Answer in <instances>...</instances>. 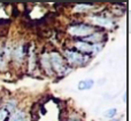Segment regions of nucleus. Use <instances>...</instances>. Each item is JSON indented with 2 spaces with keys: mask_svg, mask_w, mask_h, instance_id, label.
<instances>
[{
  "mask_svg": "<svg viewBox=\"0 0 131 121\" xmlns=\"http://www.w3.org/2000/svg\"><path fill=\"white\" fill-rule=\"evenodd\" d=\"M94 80L93 79H85V80H81L78 82V89L79 90H90L91 88L94 86Z\"/></svg>",
  "mask_w": 131,
  "mask_h": 121,
  "instance_id": "7",
  "label": "nucleus"
},
{
  "mask_svg": "<svg viewBox=\"0 0 131 121\" xmlns=\"http://www.w3.org/2000/svg\"><path fill=\"white\" fill-rule=\"evenodd\" d=\"M23 56H24V46L20 45L16 48L15 52H14V58H15V60L17 63H22Z\"/></svg>",
  "mask_w": 131,
  "mask_h": 121,
  "instance_id": "9",
  "label": "nucleus"
},
{
  "mask_svg": "<svg viewBox=\"0 0 131 121\" xmlns=\"http://www.w3.org/2000/svg\"><path fill=\"white\" fill-rule=\"evenodd\" d=\"M92 21L94 24L100 25V26H105V27H111L113 25V22L112 20L107 17H104V16H95V17H92Z\"/></svg>",
  "mask_w": 131,
  "mask_h": 121,
  "instance_id": "5",
  "label": "nucleus"
},
{
  "mask_svg": "<svg viewBox=\"0 0 131 121\" xmlns=\"http://www.w3.org/2000/svg\"><path fill=\"white\" fill-rule=\"evenodd\" d=\"M48 56H50V62H51V65H52V69L54 71H57L59 74H67L71 71L69 67L66 66L63 58L57 52H52Z\"/></svg>",
  "mask_w": 131,
  "mask_h": 121,
  "instance_id": "1",
  "label": "nucleus"
},
{
  "mask_svg": "<svg viewBox=\"0 0 131 121\" xmlns=\"http://www.w3.org/2000/svg\"><path fill=\"white\" fill-rule=\"evenodd\" d=\"M92 5H85V4H82V5H76L75 6V11H85L88 9H91L92 8Z\"/></svg>",
  "mask_w": 131,
  "mask_h": 121,
  "instance_id": "12",
  "label": "nucleus"
},
{
  "mask_svg": "<svg viewBox=\"0 0 131 121\" xmlns=\"http://www.w3.org/2000/svg\"><path fill=\"white\" fill-rule=\"evenodd\" d=\"M94 30V27L91 26L88 24H77V25H71V26L68 29L69 34L74 37H86L89 34H91Z\"/></svg>",
  "mask_w": 131,
  "mask_h": 121,
  "instance_id": "3",
  "label": "nucleus"
},
{
  "mask_svg": "<svg viewBox=\"0 0 131 121\" xmlns=\"http://www.w3.org/2000/svg\"><path fill=\"white\" fill-rule=\"evenodd\" d=\"M36 66V58H35V49H34V45L31 46V50H30V54H29V69L30 71L35 69Z\"/></svg>",
  "mask_w": 131,
  "mask_h": 121,
  "instance_id": "10",
  "label": "nucleus"
},
{
  "mask_svg": "<svg viewBox=\"0 0 131 121\" xmlns=\"http://www.w3.org/2000/svg\"><path fill=\"white\" fill-rule=\"evenodd\" d=\"M9 121H28V118H27V114L23 111H16L9 118Z\"/></svg>",
  "mask_w": 131,
  "mask_h": 121,
  "instance_id": "8",
  "label": "nucleus"
},
{
  "mask_svg": "<svg viewBox=\"0 0 131 121\" xmlns=\"http://www.w3.org/2000/svg\"><path fill=\"white\" fill-rule=\"evenodd\" d=\"M102 38H104V34L102 33H91L89 34V36L84 37L83 40L85 41V42H89V43H100V41L102 40Z\"/></svg>",
  "mask_w": 131,
  "mask_h": 121,
  "instance_id": "6",
  "label": "nucleus"
},
{
  "mask_svg": "<svg viewBox=\"0 0 131 121\" xmlns=\"http://www.w3.org/2000/svg\"><path fill=\"white\" fill-rule=\"evenodd\" d=\"M116 113H117V110H116L115 108H112V109H108V110L104 113V117L107 118V119H113L116 115Z\"/></svg>",
  "mask_w": 131,
  "mask_h": 121,
  "instance_id": "11",
  "label": "nucleus"
},
{
  "mask_svg": "<svg viewBox=\"0 0 131 121\" xmlns=\"http://www.w3.org/2000/svg\"><path fill=\"white\" fill-rule=\"evenodd\" d=\"M64 56L70 64L74 65H84L86 64V60H89V57L86 55L81 54L77 50H69V49L66 50Z\"/></svg>",
  "mask_w": 131,
  "mask_h": 121,
  "instance_id": "2",
  "label": "nucleus"
},
{
  "mask_svg": "<svg viewBox=\"0 0 131 121\" xmlns=\"http://www.w3.org/2000/svg\"><path fill=\"white\" fill-rule=\"evenodd\" d=\"M7 118V111L6 110H0V121H5V119Z\"/></svg>",
  "mask_w": 131,
  "mask_h": 121,
  "instance_id": "13",
  "label": "nucleus"
},
{
  "mask_svg": "<svg viewBox=\"0 0 131 121\" xmlns=\"http://www.w3.org/2000/svg\"><path fill=\"white\" fill-rule=\"evenodd\" d=\"M40 63H41V66L44 67V70L46 71V73L51 74L53 73V69H52V65H51V62H50V56H48L47 53H44L40 57Z\"/></svg>",
  "mask_w": 131,
  "mask_h": 121,
  "instance_id": "4",
  "label": "nucleus"
}]
</instances>
